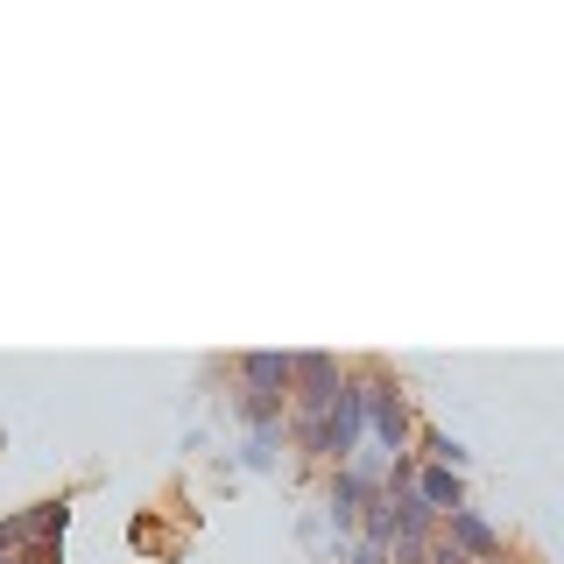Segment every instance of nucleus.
<instances>
[{"mask_svg":"<svg viewBox=\"0 0 564 564\" xmlns=\"http://www.w3.org/2000/svg\"><path fill=\"white\" fill-rule=\"evenodd\" d=\"M360 375H367V445H381L388 458L416 452L423 410H416L410 388H402V375H395V367H381V360H360Z\"/></svg>","mask_w":564,"mask_h":564,"instance_id":"nucleus-1","label":"nucleus"},{"mask_svg":"<svg viewBox=\"0 0 564 564\" xmlns=\"http://www.w3.org/2000/svg\"><path fill=\"white\" fill-rule=\"evenodd\" d=\"M352 375V360H339L332 346H304L296 352V388H290V431H311L317 416L339 402V388Z\"/></svg>","mask_w":564,"mask_h":564,"instance_id":"nucleus-2","label":"nucleus"},{"mask_svg":"<svg viewBox=\"0 0 564 564\" xmlns=\"http://www.w3.org/2000/svg\"><path fill=\"white\" fill-rule=\"evenodd\" d=\"M360 508H367V487L352 480V466L317 473V516L332 522V564H339V557H346V543L360 536Z\"/></svg>","mask_w":564,"mask_h":564,"instance_id":"nucleus-3","label":"nucleus"},{"mask_svg":"<svg viewBox=\"0 0 564 564\" xmlns=\"http://www.w3.org/2000/svg\"><path fill=\"white\" fill-rule=\"evenodd\" d=\"M445 543L466 564H516V551H508V536L494 529L480 508H458V516H445Z\"/></svg>","mask_w":564,"mask_h":564,"instance_id":"nucleus-4","label":"nucleus"},{"mask_svg":"<svg viewBox=\"0 0 564 564\" xmlns=\"http://www.w3.org/2000/svg\"><path fill=\"white\" fill-rule=\"evenodd\" d=\"M234 388H261V395H282V402H290V388H296V352H290V346L234 352Z\"/></svg>","mask_w":564,"mask_h":564,"instance_id":"nucleus-5","label":"nucleus"},{"mask_svg":"<svg viewBox=\"0 0 564 564\" xmlns=\"http://www.w3.org/2000/svg\"><path fill=\"white\" fill-rule=\"evenodd\" d=\"M416 501L445 522L458 508H473V487H466V473H452V466H416Z\"/></svg>","mask_w":564,"mask_h":564,"instance_id":"nucleus-6","label":"nucleus"},{"mask_svg":"<svg viewBox=\"0 0 564 564\" xmlns=\"http://www.w3.org/2000/svg\"><path fill=\"white\" fill-rule=\"evenodd\" d=\"M416 458H423V466H452V473H466V466H473L466 437H452L445 423H431V416H423V431H416Z\"/></svg>","mask_w":564,"mask_h":564,"instance_id":"nucleus-7","label":"nucleus"},{"mask_svg":"<svg viewBox=\"0 0 564 564\" xmlns=\"http://www.w3.org/2000/svg\"><path fill=\"white\" fill-rule=\"evenodd\" d=\"M234 416L247 423V431H282V423H290V402L261 395V388H234Z\"/></svg>","mask_w":564,"mask_h":564,"instance_id":"nucleus-8","label":"nucleus"},{"mask_svg":"<svg viewBox=\"0 0 564 564\" xmlns=\"http://www.w3.org/2000/svg\"><path fill=\"white\" fill-rule=\"evenodd\" d=\"M275 452H290V423L282 431H247V473H269Z\"/></svg>","mask_w":564,"mask_h":564,"instance_id":"nucleus-9","label":"nucleus"},{"mask_svg":"<svg viewBox=\"0 0 564 564\" xmlns=\"http://www.w3.org/2000/svg\"><path fill=\"white\" fill-rule=\"evenodd\" d=\"M352 480H360L367 494H388V452H381V445H367L360 458H352Z\"/></svg>","mask_w":564,"mask_h":564,"instance_id":"nucleus-10","label":"nucleus"},{"mask_svg":"<svg viewBox=\"0 0 564 564\" xmlns=\"http://www.w3.org/2000/svg\"><path fill=\"white\" fill-rule=\"evenodd\" d=\"M339 564H395V551H388V543H375V536H352Z\"/></svg>","mask_w":564,"mask_h":564,"instance_id":"nucleus-11","label":"nucleus"},{"mask_svg":"<svg viewBox=\"0 0 564 564\" xmlns=\"http://www.w3.org/2000/svg\"><path fill=\"white\" fill-rule=\"evenodd\" d=\"M0 564H14V551H0Z\"/></svg>","mask_w":564,"mask_h":564,"instance_id":"nucleus-12","label":"nucleus"},{"mask_svg":"<svg viewBox=\"0 0 564 564\" xmlns=\"http://www.w3.org/2000/svg\"><path fill=\"white\" fill-rule=\"evenodd\" d=\"M0 452H8V431H0Z\"/></svg>","mask_w":564,"mask_h":564,"instance_id":"nucleus-13","label":"nucleus"}]
</instances>
